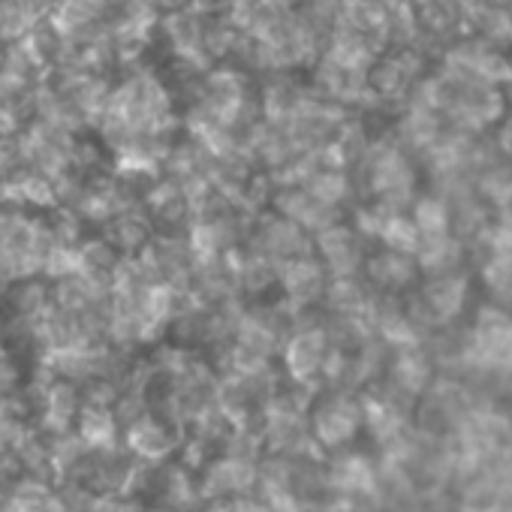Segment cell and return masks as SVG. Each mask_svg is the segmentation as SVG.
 I'll use <instances>...</instances> for the list:
<instances>
[{
  "label": "cell",
  "mask_w": 512,
  "mask_h": 512,
  "mask_svg": "<svg viewBox=\"0 0 512 512\" xmlns=\"http://www.w3.org/2000/svg\"><path fill=\"white\" fill-rule=\"evenodd\" d=\"M52 247V223L25 211H0V281H31V275L43 272Z\"/></svg>",
  "instance_id": "cell-1"
},
{
  "label": "cell",
  "mask_w": 512,
  "mask_h": 512,
  "mask_svg": "<svg viewBox=\"0 0 512 512\" xmlns=\"http://www.w3.org/2000/svg\"><path fill=\"white\" fill-rule=\"evenodd\" d=\"M425 73H428V55L419 46H398V49H386L374 61L368 73V85L377 103H407Z\"/></svg>",
  "instance_id": "cell-2"
},
{
  "label": "cell",
  "mask_w": 512,
  "mask_h": 512,
  "mask_svg": "<svg viewBox=\"0 0 512 512\" xmlns=\"http://www.w3.org/2000/svg\"><path fill=\"white\" fill-rule=\"evenodd\" d=\"M250 250L263 253L266 260H272L281 269L284 263L299 260V256H311V241L308 232L299 229L293 220L272 214L256 220V229L250 235Z\"/></svg>",
  "instance_id": "cell-3"
},
{
  "label": "cell",
  "mask_w": 512,
  "mask_h": 512,
  "mask_svg": "<svg viewBox=\"0 0 512 512\" xmlns=\"http://www.w3.org/2000/svg\"><path fill=\"white\" fill-rule=\"evenodd\" d=\"M329 353V338L323 332V326H299L287 335L284 344V362H287V374L305 389L311 386L317 377H323V362Z\"/></svg>",
  "instance_id": "cell-4"
},
{
  "label": "cell",
  "mask_w": 512,
  "mask_h": 512,
  "mask_svg": "<svg viewBox=\"0 0 512 512\" xmlns=\"http://www.w3.org/2000/svg\"><path fill=\"white\" fill-rule=\"evenodd\" d=\"M359 425H362V407L347 395L326 398L314 410V419H311L314 440L320 446H329V449H338V446L350 443L353 434L359 431Z\"/></svg>",
  "instance_id": "cell-5"
},
{
  "label": "cell",
  "mask_w": 512,
  "mask_h": 512,
  "mask_svg": "<svg viewBox=\"0 0 512 512\" xmlns=\"http://www.w3.org/2000/svg\"><path fill=\"white\" fill-rule=\"evenodd\" d=\"M256 482H260V467H256V461L223 455V458L208 464L205 479H202V494L211 500L247 497Z\"/></svg>",
  "instance_id": "cell-6"
},
{
  "label": "cell",
  "mask_w": 512,
  "mask_h": 512,
  "mask_svg": "<svg viewBox=\"0 0 512 512\" xmlns=\"http://www.w3.org/2000/svg\"><path fill=\"white\" fill-rule=\"evenodd\" d=\"M278 284L284 290V302L305 311L311 308L323 293H326V269L323 263H317L314 256H299V260H290L278 269Z\"/></svg>",
  "instance_id": "cell-7"
},
{
  "label": "cell",
  "mask_w": 512,
  "mask_h": 512,
  "mask_svg": "<svg viewBox=\"0 0 512 512\" xmlns=\"http://www.w3.org/2000/svg\"><path fill=\"white\" fill-rule=\"evenodd\" d=\"M40 413H43V428L52 437L73 434L76 431V419L82 413L76 386L49 374V380L40 386Z\"/></svg>",
  "instance_id": "cell-8"
},
{
  "label": "cell",
  "mask_w": 512,
  "mask_h": 512,
  "mask_svg": "<svg viewBox=\"0 0 512 512\" xmlns=\"http://www.w3.org/2000/svg\"><path fill=\"white\" fill-rule=\"evenodd\" d=\"M127 449L139 458V461H163L172 449H175V431L169 422H163L160 416L142 413L139 419H133L127 425Z\"/></svg>",
  "instance_id": "cell-9"
},
{
  "label": "cell",
  "mask_w": 512,
  "mask_h": 512,
  "mask_svg": "<svg viewBox=\"0 0 512 512\" xmlns=\"http://www.w3.org/2000/svg\"><path fill=\"white\" fill-rule=\"evenodd\" d=\"M317 250L323 256V269L329 266V272H335L338 278H353V272L359 269L362 260V247L359 238L353 235V229L332 223L329 229H323L317 235Z\"/></svg>",
  "instance_id": "cell-10"
},
{
  "label": "cell",
  "mask_w": 512,
  "mask_h": 512,
  "mask_svg": "<svg viewBox=\"0 0 512 512\" xmlns=\"http://www.w3.org/2000/svg\"><path fill=\"white\" fill-rule=\"evenodd\" d=\"M275 208H278L281 217L293 220L305 232H323V229H329L335 223V211L320 205L302 187H281V193L275 196Z\"/></svg>",
  "instance_id": "cell-11"
},
{
  "label": "cell",
  "mask_w": 512,
  "mask_h": 512,
  "mask_svg": "<svg viewBox=\"0 0 512 512\" xmlns=\"http://www.w3.org/2000/svg\"><path fill=\"white\" fill-rule=\"evenodd\" d=\"M118 416L112 407H94L85 404L79 419H76V437L97 452H112L118 449Z\"/></svg>",
  "instance_id": "cell-12"
},
{
  "label": "cell",
  "mask_w": 512,
  "mask_h": 512,
  "mask_svg": "<svg viewBox=\"0 0 512 512\" xmlns=\"http://www.w3.org/2000/svg\"><path fill=\"white\" fill-rule=\"evenodd\" d=\"M106 241L115 250H124V253H133L136 250L139 253L151 241V217L145 214V208L130 205L121 214H115L106 223Z\"/></svg>",
  "instance_id": "cell-13"
},
{
  "label": "cell",
  "mask_w": 512,
  "mask_h": 512,
  "mask_svg": "<svg viewBox=\"0 0 512 512\" xmlns=\"http://www.w3.org/2000/svg\"><path fill=\"white\" fill-rule=\"evenodd\" d=\"M329 482H332L335 488L347 491V494H362V491L371 488L374 473H371V467L365 464L362 455H347V458H341V461L332 464Z\"/></svg>",
  "instance_id": "cell-14"
},
{
  "label": "cell",
  "mask_w": 512,
  "mask_h": 512,
  "mask_svg": "<svg viewBox=\"0 0 512 512\" xmlns=\"http://www.w3.org/2000/svg\"><path fill=\"white\" fill-rule=\"evenodd\" d=\"M368 275L380 287H401L410 278V263H407V256H401L398 250H389V253L374 256V260L368 263Z\"/></svg>",
  "instance_id": "cell-15"
},
{
  "label": "cell",
  "mask_w": 512,
  "mask_h": 512,
  "mask_svg": "<svg viewBox=\"0 0 512 512\" xmlns=\"http://www.w3.org/2000/svg\"><path fill=\"white\" fill-rule=\"evenodd\" d=\"M296 4L299 0H256V7H260L263 13H290Z\"/></svg>",
  "instance_id": "cell-16"
}]
</instances>
